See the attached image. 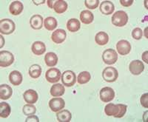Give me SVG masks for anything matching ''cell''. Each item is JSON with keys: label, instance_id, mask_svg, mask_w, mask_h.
<instances>
[{"label": "cell", "instance_id": "6da1fadb", "mask_svg": "<svg viewBox=\"0 0 148 122\" xmlns=\"http://www.w3.org/2000/svg\"><path fill=\"white\" fill-rule=\"evenodd\" d=\"M127 106L125 104H114L110 103L104 107V112L108 116H114L115 118H121L125 115Z\"/></svg>", "mask_w": 148, "mask_h": 122}, {"label": "cell", "instance_id": "7a4b0ae2", "mask_svg": "<svg viewBox=\"0 0 148 122\" xmlns=\"http://www.w3.org/2000/svg\"><path fill=\"white\" fill-rule=\"evenodd\" d=\"M112 23L117 27H123L128 22V16L126 12L123 10L116 11L112 16Z\"/></svg>", "mask_w": 148, "mask_h": 122}, {"label": "cell", "instance_id": "3957f363", "mask_svg": "<svg viewBox=\"0 0 148 122\" xmlns=\"http://www.w3.org/2000/svg\"><path fill=\"white\" fill-rule=\"evenodd\" d=\"M16 29L14 21L10 19H3L0 20V33L5 35L13 34Z\"/></svg>", "mask_w": 148, "mask_h": 122}, {"label": "cell", "instance_id": "277c9868", "mask_svg": "<svg viewBox=\"0 0 148 122\" xmlns=\"http://www.w3.org/2000/svg\"><path fill=\"white\" fill-rule=\"evenodd\" d=\"M119 76L118 70L113 67H108L104 68L102 72V77L104 81L108 82H114Z\"/></svg>", "mask_w": 148, "mask_h": 122}, {"label": "cell", "instance_id": "5b68a950", "mask_svg": "<svg viewBox=\"0 0 148 122\" xmlns=\"http://www.w3.org/2000/svg\"><path fill=\"white\" fill-rule=\"evenodd\" d=\"M102 59L107 64H113L118 60V55L116 50L113 49H108L104 51L102 54Z\"/></svg>", "mask_w": 148, "mask_h": 122}, {"label": "cell", "instance_id": "8992f818", "mask_svg": "<svg viewBox=\"0 0 148 122\" xmlns=\"http://www.w3.org/2000/svg\"><path fill=\"white\" fill-rule=\"evenodd\" d=\"M14 62V55L9 51L3 50L0 52V66L6 67L11 65Z\"/></svg>", "mask_w": 148, "mask_h": 122}, {"label": "cell", "instance_id": "52a82bcc", "mask_svg": "<svg viewBox=\"0 0 148 122\" xmlns=\"http://www.w3.org/2000/svg\"><path fill=\"white\" fill-rule=\"evenodd\" d=\"M62 82L64 86L72 87L76 82V76L74 72L71 70H66L62 75Z\"/></svg>", "mask_w": 148, "mask_h": 122}, {"label": "cell", "instance_id": "ba28073f", "mask_svg": "<svg viewBox=\"0 0 148 122\" xmlns=\"http://www.w3.org/2000/svg\"><path fill=\"white\" fill-rule=\"evenodd\" d=\"M45 78L47 81L50 83H56L60 80L61 72L57 68L53 67L49 69L45 73Z\"/></svg>", "mask_w": 148, "mask_h": 122}, {"label": "cell", "instance_id": "9c48e42d", "mask_svg": "<svg viewBox=\"0 0 148 122\" xmlns=\"http://www.w3.org/2000/svg\"><path fill=\"white\" fill-rule=\"evenodd\" d=\"M99 95L101 101L108 103L114 99L115 92L111 87H104L100 90Z\"/></svg>", "mask_w": 148, "mask_h": 122}, {"label": "cell", "instance_id": "30bf717a", "mask_svg": "<svg viewBox=\"0 0 148 122\" xmlns=\"http://www.w3.org/2000/svg\"><path fill=\"white\" fill-rule=\"evenodd\" d=\"M65 106V102L62 98H53L49 101V107L53 112H59Z\"/></svg>", "mask_w": 148, "mask_h": 122}, {"label": "cell", "instance_id": "8fae6325", "mask_svg": "<svg viewBox=\"0 0 148 122\" xmlns=\"http://www.w3.org/2000/svg\"><path fill=\"white\" fill-rule=\"evenodd\" d=\"M129 70L133 75H139L145 70V65H144L143 62L141 61L134 60L130 64Z\"/></svg>", "mask_w": 148, "mask_h": 122}, {"label": "cell", "instance_id": "7c38bea8", "mask_svg": "<svg viewBox=\"0 0 148 122\" xmlns=\"http://www.w3.org/2000/svg\"><path fill=\"white\" fill-rule=\"evenodd\" d=\"M116 49L120 55H127L131 50V45L127 40H121L116 44Z\"/></svg>", "mask_w": 148, "mask_h": 122}, {"label": "cell", "instance_id": "4fadbf2b", "mask_svg": "<svg viewBox=\"0 0 148 122\" xmlns=\"http://www.w3.org/2000/svg\"><path fill=\"white\" fill-rule=\"evenodd\" d=\"M66 32L62 29H57L53 32L51 36V39L56 44L62 43L66 39Z\"/></svg>", "mask_w": 148, "mask_h": 122}, {"label": "cell", "instance_id": "5bb4252c", "mask_svg": "<svg viewBox=\"0 0 148 122\" xmlns=\"http://www.w3.org/2000/svg\"><path fill=\"white\" fill-rule=\"evenodd\" d=\"M44 19L42 16L39 14H36L33 16L30 19V26L34 30H40L43 27V23H44Z\"/></svg>", "mask_w": 148, "mask_h": 122}, {"label": "cell", "instance_id": "9a60e30c", "mask_svg": "<svg viewBox=\"0 0 148 122\" xmlns=\"http://www.w3.org/2000/svg\"><path fill=\"white\" fill-rule=\"evenodd\" d=\"M23 97L25 101L28 104H34V103L37 101L38 100V94H37L36 91H35L34 90H27V91L24 93Z\"/></svg>", "mask_w": 148, "mask_h": 122}, {"label": "cell", "instance_id": "2e32d148", "mask_svg": "<svg viewBox=\"0 0 148 122\" xmlns=\"http://www.w3.org/2000/svg\"><path fill=\"white\" fill-rule=\"evenodd\" d=\"M115 10L114 5L110 1H103L100 5V11L104 15H110L113 13Z\"/></svg>", "mask_w": 148, "mask_h": 122}, {"label": "cell", "instance_id": "e0dca14e", "mask_svg": "<svg viewBox=\"0 0 148 122\" xmlns=\"http://www.w3.org/2000/svg\"><path fill=\"white\" fill-rule=\"evenodd\" d=\"M23 4L19 1H14L11 2L9 7V11L12 15H19L23 10Z\"/></svg>", "mask_w": 148, "mask_h": 122}, {"label": "cell", "instance_id": "ac0fdd59", "mask_svg": "<svg viewBox=\"0 0 148 122\" xmlns=\"http://www.w3.org/2000/svg\"><path fill=\"white\" fill-rule=\"evenodd\" d=\"M9 80L13 85H20L22 82V75L20 72L17 70L12 71L9 75Z\"/></svg>", "mask_w": 148, "mask_h": 122}, {"label": "cell", "instance_id": "d6986e66", "mask_svg": "<svg viewBox=\"0 0 148 122\" xmlns=\"http://www.w3.org/2000/svg\"><path fill=\"white\" fill-rule=\"evenodd\" d=\"M13 94V90L8 84L0 85V99L2 100H7L11 97Z\"/></svg>", "mask_w": 148, "mask_h": 122}, {"label": "cell", "instance_id": "ffe728a7", "mask_svg": "<svg viewBox=\"0 0 148 122\" xmlns=\"http://www.w3.org/2000/svg\"><path fill=\"white\" fill-rule=\"evenodd\" d=\"M67 3L65 1H63V0H56L55 1V2L53 3V8L55 10V12L58 14H63L67 10Z\"/></svg>", "mask_w": 148, "mask_h": 122}, {"label": "cell", "instance_id": "44dd1931", "mask_svg": "<svg viewBox=\"0 0 148 122\" xmlns=\"http://www.w3.org/2000/svg\"><path fill=\"white\" fill-rule=\"evenodd\" d=\"M31 50L35 55L41 56L46 51L45 45L42 42H35L32 45Z\"/></svg>", "mask_w": 148, "mask_h": 122}, {"label": "cell", "instance_id": "7402d4cb", "mask_svg": "<svg viewBox=\"0 0 148 122\" xmlns=\"http://www.w3.org/2000/svg\"><path fill=\"white\" fill-rule=\"evenodd\" d=\"M45 62L47 67H54L58 63V56L54 53H47L45 56Z\"/></svg>", "mask_w": 148, "mask_h": 122}, {"label": "cell", "instance_id": "603a6c76", "mask_svg": "<svg viewBox=\"0 0 148 122\" xmlns=\"http://www.w3.org/2000/svg\"><path fill=\"white\" fill-rule=\"evenodd\" d=\"M94 19V16L93 14L91 13L90 10H82L80 14V20L82 23L89 25L92 23Z\"/></svg>", "mask_w": 148, "mask_h": 122}, {"label": "cell", "instance_id": "cb8c5ba5", "mask_svg": "<svg viewBox=\"0 0 148 122\" xmlns=\"http://www.w3.org/2000/svg\"><path fill=\"white\" fill-rule=\"evenodd\" d=\"M95 41L99 45H105L109 42V36L105 32H99L95 36Z\"/></svg>", "mask_w": 148, "mask_h": 122}, {"label": "cell", "instance_id": "d4e9b609", "mask_svg": "<svg viewBox=\"0 0 148 122\" xmlns=\"http://www.w3.org/2000/svg\"><path fill=\"white\" fill-rule=\"evenodd\" d=\"M65 89L61 84H56L53 85L51 88V94L53 97H59L64 95Z\"/></svg>", "mask_w": 148, "mask_h": 122}, {"label": "cell", "instance_id": "484cf974", "mask_svg": "<svg viewBox=\"0 0 148 122\" xmlns=\"http://www.w3.org/2000/svg\"><path fill=\"white\" fill-rule=\"evenodd\" d=\"M81 27V24L77 19H71L67 22V28L70 32H77Z\"/></svg>", "mask_w": 148, "mask_h": 122}, {"label": "cell", "instance_id": "4316f807", "mask_svg": "<svg viewBox=\"0 0 148 122\" xmlns=\"http://www.w3.org/2000/svg\"><path fill=\"white\" fill-rule=\"evenodd\" d=\"M56 118H57V120L60 122H69L71 121L72 115L70 111L67 110H63L56 113Z\"/></svg>", "mask_w": 148, "mask_h": 122}, {"label": "cell", "instance_id": "83f0119b", "mask_svg": "<svg viewBox=\"0 0 148 122\" xmlns=\"http://www.w3.org/2000/svg\"><path fill=\"white\" fill-rule=\"evenodd\" d=\"M58 25L57 20L54 17L49 16L47 17L44 20V26L47 30H53L54 29L56 28Z\"/></svg>", "mask_w": 148, "mask_h": 122}, {"label": "cell", "instance_id": "f1b7e54d", "mask_svg": "<svg viewBox=\"0 0 148 122\" xmlns=\"http://www.w3.org/2000/svg\"><path fill=\"white\" fill-rule=\"evenodd\" d=\"M11 109L10 106L6 102H2L0 103V117L1 118H8L10 115Z\"/></svg>", "mask_w": 148, "mask_h": 122}, {"label": "cell", "instance_id": "f546056e", "mask_svg": "<svg viewBox=\"0 0 148 122\" xmlns=\"http://www.w3.org/2000/svg\"><path fill=\"white\" fill-rule=\"evenodd\" d=\"M29 75L33 79H38L42 74V68L39 64H34L29 68Z\"/></svg>", "mask_w": 148, "mask_h": 122}, {"label": "cell", "instance_id": "4dcf8cb0", "mask_svg": "<svg viewBox=\"0 0 148 122\" xmlns=\"http://www.w3.org/2000/svg\"><path fill=\"white\" fill-rule=\"evenodd\" d=\"M91 79L90 73L87 71H83V72L80 73L78 75L77 82L79 84H84L88 83Z\"/></svg>", "mask_w": 148, "mask_h": 122}, {"label": "cell", "instance_id": "1f68e13d", "mask_svg": "<svg viewBox=\"0 0 148 122\" xmlns=\"http://www.w3.org/2000/svg\"><path fill=\"white\" fill-rule=\"evenodd\" d=\"M36 112V107L34 104H25L23 107V113L25 115H27V116L34 115Z\"/></svg>", "mask_w": 148, "mask_h": 122}, {"label": "cell", "instance_id": "d6a6232c", "mask_svg": "<svg viewBox=\"0 0 148 122\" xmlns=\"http://www.w3.org/2000/svg\"><path fill=\"white\" fill-rule=\"evenodd\" d=\"M85 6L89 9H96L99 6V0H85L84 1Z\"/></svg>", "mask_w": 148, "mask_h": 122}, {"label": "cell", "instance_id": "836d02e7", "mask_svg": "<svg viewBox=\"0 0 148 122\" xmlns=\"http://www.w3.org/2000/svg\"><path fill=\"white\" fill-rule=\"evenodd\" d=\"M142 36H143V32H142V30L139 28V27H136V28H135L132 31V36H133V38L136 39V40L141 39Z\"/></svg>", "mask_w": 148, "mask_h": 122}, {"label": "cell", "instance_id": "e575fe53", "mask_svg": "<svg viewBox=\"0 0 148 122\" xmlns=\"http://www.w3.org/2000/svg\"><path fill=\"white\" fill-rule=\"evenodd\" d=\"M148 93H145L141 95V105L143 106L145 108H147L148 107Z\"/></svg>", "mask_w": 148, "mask_h": 122}, {"label": "cell", "instance_id": "d590c367", "mask_svg": "<svg viewBox=\"0 0 148 122\" xmlns=\"http://www.w3.org/2000/svg\"><path fill=\"white\" fill-rule=\"evenodd\" d=\"M120 3L124 7H129L130 5H133V0H120Z\"/></svg>", "mask_w": 148, "mask_h": 122}, {"label": "cell", "instance_id": "8d00e7d4", "mask_svg": "<svg viewBox=\"0 0 148 122\" xmlns=\"http://www.w3.org/2000/svg\"><path fill=\"white\" fill-rule=\"evenodd\" d=\"M26 122H30V121H35V122H39V118L36 116L34 115H29L28 117L25 120Z\"/></svg>", "mask_w": 148, "mask_h": 122}, {"label": "cell", "instance_id": "74e56055", "mask_svg": "<svg viewBox=\"0 0 148 122\" xmlns=\"http://www.w3.org/2000/svg\"><path fill=\"white\" fill-rule=\"evenodd\" d=\"M47 5L50 8H53V3L55 2V1H53V0H48L47 1Z\"/></svg>", "mask_w": 148, "mask_h": 122}, {"label": "cell", "instance_id": "f35d334b", "mask_svg": "<svg viewBox=\"0 0 148 122\" xmlns=\"http://www.w3.org/2000/svg\"><path fill=\"white\" fill-rule=\"evenodd\" d=\"M147 51H145V52L143 53V55H142V59H143V60L145 61V62H146V63H148L147 58Z\"/></svg>", "mask_w": 148, "mask_h": 122}, {"label": "cell", "instance_id": "ab89813d", "mask_svg": "<svg viewBox=\"0 0 148 122\" xmlns=\"http://www.w3.org/2000/svg\"><path fill=\"white\" fill-rule=\"evenodd\" d=\"M0 38H1V47H2L4 46V45H5V40H4V38L2 35H1Z\"/></svg>", "mask_w": 148, "mask_h": 122}, {"label": "cell", "instance_id": "60d3db41", "mask_svg": "<svg viewBox=\"0 0 148 122\" xmlns=\"http://www.w3.org/2000/svg\"><path fill=\"white\" fill-rule=\"evenodd\" d=\"M33 2H34V4H36V5H38V3H36V1H33ZM45 2V0H42V1H41V2H39V4H44Z\"/></svg>", "mask_w": 148, "mask_h": 122}]
</instances>
